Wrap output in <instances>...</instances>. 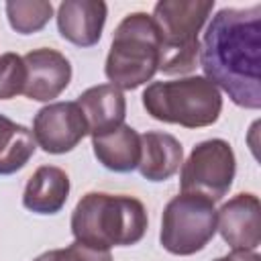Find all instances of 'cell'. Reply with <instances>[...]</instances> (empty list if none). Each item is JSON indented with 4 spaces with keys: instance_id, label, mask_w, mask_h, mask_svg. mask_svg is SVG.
Returning a JSON list of instances; mask_svg holds the SVG:
<instances>
[{
    "instance_id": "cell-7",
    "label": "cell",
    "mask_w": 261,
    "mask_h": 261,
    "mask_svg": "<svg viewBox=\"0 0 261 261\" xmlns=\"http://www.w3.org/2000/svg\"><path fill=\"white\" fill-rule=\"evenodd\" d=\"M234 151L224 139H208L198 143L190 157L181 163L179 192L200 194L210 202L222 200L234 179Z\"/></svg>"
},
{
    "instance_id": "cell-14",
    "label": "cell",
    "mask_w": 261,
    "mask_h": 261,
    "mask_svg": "<svg viewBox=\"0 0 261 261\" xmlns=\"http://www.w3.org/2000/svg\"><path fill=\"white\" fill-rule=\"evenodd\" d=\"M184 163V147L181 143L161 130H147L141 135V161L139 171L149 181H165L169 179Z\"/></svg>"
},
{
    "instance_id": "cell-17",
    "label": "cell",
    "mask_w": 261,
    "mask_h": 261,
    "mask_svg": "<svg viewBox=\"0 0 261 261\" xmlns=\"http://www.w3.org/2000/svg\"><path fill=\"white\" fill-rule=\"evenodd\" d=\"M4 10L12 31L20 35L39 33L53 16V4L47 0H8Z\"/></svg>"
},
{
    "instance_id": "cell-13",
    "label": "cell",
    "mask_w": 261,
    "mask_h": 261,
    "mask_svg": "<svg viewBox=\"0 0 261 261\" xmlns=\"http://www.w3.org/2000/svg\"><path fill=\"white\" fill-rule=\"evenodd\" d=\"M69 177L57 165H41L29 177L22 206L35 214H57L69 196Z\"/></svg>"
},
{
    "instance_id": "cell-4",
    "label": "cell",
    "mask_w": 261,
    "mask_h": 261,
    "mask_svg": "<svg viewBox=\"0 0 261 261\" xmlns=\"http://www.w3.org/2000/svg\"><path fill=\"white\" fill-rule=\"evenodd\" d=\"M214 8V0H159L153 22L159 31V71L190 73L200 57L198 33Z\"/></svg>"
},
{
    "instance_id": "cell-8",
    "label": "cell",
    "mask_w": 261,
    "mask_h": 261,
    "mask_svg": "<svg viewBox=\"0 0 261 261\" xmlns=\"http://www.w3.org/2000/svg\"><path fill=\"white\" fill-rule=\"evenodd\" d=\"M88 135V124L77 102H49L33 120L35 143L51 155H61L80 145Z\"/></svg>"
},
{
    "instance_id": "cell-3",
    "label": "cell",
    "mask_w": 261,
    "mask_h": 261,
    "mask_svg": "<svg viewBox=\"0 0 261 261\" xmlns=\"http://www.w3.org/2000/svg\"><path fill=\"white\" fill-rule=\"evenodd\" d=\"M141 98L151 118L186 128L210 126L222 112L220 90L204 75L151 82Z\"/></svg>"
},
{
    "instance_id": "cell-20",
    "label": "cell",
    "mask_w": 261,
    "mask_h": 261,
    "mask_svg": "<svg viewBox=\"0 0 261 261\" xmlns=\"http://www.w3.org/2000/svg\"><path fill=\"white\" fill-rule=\"evenodd\" d=\"M214 261H261L257 251H230L228 255H222Z\"/></svg>"
},
{
    "instance_id": "cell-12",
    "label": "cell",
    "mask_w": 261,
    "mask_h": 261,
    "mask_svg": "<svg viewBox=\"0 0 261 261\" xmlns=\"http://www.w3.org/2000/svg\"><path fill=\"white\" fill-rule=\"evenodd\" d=\"M77 106L84 112L88 135H104L108 130H114L116 126L124 124L126 116V100L122 90H118L112 84H100L92 86L86 92L77 96Z\"/></svg>"
},
{
    "instance_id": "cell-6",
    "label": "cell",
    "mask_w": 261,
    "mask_h": 261,
    "mask_svg": "<svg viewBox=\"0 0 261 261\" xmlns=\"http://www.w3.org/2000/svg\"><path fill=\"white\" fill-rule=\"evenodd\" d=\"M216 234L214 202L200 194L173 196L161 214L159 241L171 255H194L202 251Z\"/></svg>"
},
{
    "instance_id": "cell-5",
    "label": "cell",
    "mask_w": 261,
    "mask_h": 261,
    "mask_svg": "<svg viewBox=\"0 0 261 261\" xmlns=\"http://www.w3.org/2000/svg\"><path fill=\"white\" fill-rule=\"evenodd\" d=\"M159 31L147 12L126 14L114 29L104 73L118 90H135L159 71Z\"/></svg>"
},
{
    "instance_id": "cell-2",
    "label": "cell",
    "mask_w": 261,
    "mask_h": 261,
    "mask_svg": "<svg viewBox=\"0 0 261 261\" xmlns=\"http://www.w3.org/2000/svg\"><path fill=\"white\" fill-rule=\"evenodd\" d=\"M69 226L77 243L110 251L137 245L147 232L149 216L143 202L133 196L88 192L75 204Z\"/></svg>"
},
{
    "instance_id": "cell-10",
    "label": "cell",
    "mask_w": 261,
    "mask_h": 261,
    "mask_svg": "<svg viewBox=\"0 0 261 261\" xmlns=\"http://www.w3.org/2000/svg\"><path fill=\"white\" fill-rule=\"evenodd\" d=\"M27 67V84L22 94L29 100L51 102L71 82V63L57 49L39 47L22 55Z\"/></svg>"
},
{
    "instance_id": "cell-19",
    "label": "cell",
    "mask_w": 261,
    "mask_h": 261,
    "mask_svg": "<svg viewBox=\"0 0 261 261\" xmlns=\"http://www.w3.org/2000/svg\"><path fill=\"white\" fill-rule=\"evenodd\" d=\"M33 261H112V255L110 251H98V249H92V247H86L73 241L65 249L45 251L37 255Z\"/></svg>"
},
{
    "instance_id": "cell-15",
    "label": "cell",
    "mask_w": 261,
    "mask_h": 261,
    "mask_svg": "<svg viewBox=\"0 0 261 261\" xmlns=\"http://www.w3.org/2000/svg\"><path fill=\"white\" fill-rule=\"evenodd\" d=\"M92 149L106 169L128 173L137 169L141 161V135L133 126L120 124L114 130L92 137Z\"/></svg>"
},
{
    "instance_id": "cell-18",
    "label": "cell",
    "mask_w": 261,
    "mask_h": 261,
    "mask_svg": "<svg viewBox=\"0 0 261 261\" xmlns=\"http://www.w3.org/2000/svg\"><path fill=\"white\" fill-rule=\"evenodd\" d=\"M27 84V67L18 53L0 55V100H10L22 94Z\"/></svg>"
},
{
    "instance_id": "cell-11",
    "label": "cell",
    "mask_w": 261,
    "mask_h": 261,
    "mask_svg": "<svg viewBox=\"0 0 261 261\" xmlns=\"http://www.w3.org/2000/svg\"><path fill=\"white\" fill-rule=\"evenodd\" d=\"M106 16L108 6L102 0H63L57 8V29L65 41L94 47L102 37Z\"/></svg>"
},
{
    "instance_id": "cell-9",
    "label": "cell",
    "mask_w": 261,
    "mask_h": 261,
    "mask_svg": "<svg viewBox=\"0 0 261 261\" xmlns=\"http://www.w3.org/2000/svg\"><path fill=\"white\" fill-rule=\"evenodd\" d=\"M216 230L232 251H257L261 245V204L255 194L232 196L216 210Z\"/></svg>"
},
{
    "instance_id": "cell-1",
    "label": "cell",
    "mask_w": 261,
    "mask_h": 261,
    "mask_svg": "<svg viewBox=\"0 0 261 261\" xmlns=\"http://www.w3.org/2000/svg\"><path fill=\"white\" fill-rule=\"evenodd\" d=\"M200 65L232 104L261 108V4L220 8L208 22Z\"/></svg>"
},
{
    "instance_id": "cell-16",
    "label": "cell",
    "mask_w": 261,
    "mask_h": 261,
    "mask_svg": "<svg viewBox=\"0 0 261 261\" xmlns=\"http://www.w3.org/2000/svg\"><path fill=\"white\" fill-rule=\"evenodd\" d=\"M37 151L33 130L0 114V175L20 171Z\"/></svg>"
}]
</instances>
